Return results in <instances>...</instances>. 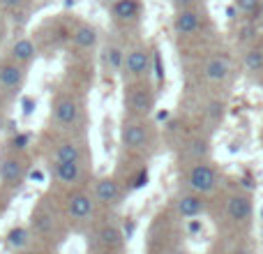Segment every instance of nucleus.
<instances>
[{
  "instance_id": "27",
  "label": "nucleus",
  "mask_w": 263,
  "mask_h": 254,
  "mask_svg": "<svg viewBox=\"0 0 263 254\" xmlns=\"http://www.w3.org/2000/svg\"><path fill=\"white\" fill-rule=\"evenodd\" d=\"M28 0H0V9H5V12H14L16 14L18 9L26 7Z\"/></svg>"
},
{
  "instance_id": "2",
  "label": "nucleus",
  "mask_w": 263,
  "mask_h": 254,
  "mask_svg": "<svg viewBox=\"0 0 263 254\" xmlns=\"http://www.w3.org/2000/svg\"><path fill=\"white\" fill-rule=\"evenodd\" d=\"M155 141V130L148 118H132L125 116L123 125H120V146L127 153L143 155L153 148Z\"/></svg>"
},
{
  "instance_id": "33",
  "label": "nucleus",
  "mask_w": 263,
  "mask_h": 254,
  "mask_svg": "<svg viewBox=\"0 0 263 254\" xmlns=\"http://www.w3.org/2000/svg\"><path fill=\"white\" fill-rule=\"evenodd\" d=\"M100 254H125V252H100Z\"/></svg>"
},
{
  "instance_id": "5",
  "label": "nucleus",
  "mask_w": 263,
  "mask_h": 254,
  "mask_svg": "<svg viewBox=\"0 0 263 254\" xmlns=\"http://www.w3.org/2000/svg\"><path fill=\"white\" fill-rule=\"evenodd\" d=\"M100 213V204L95 201V196L90 194V190H69L65 194V217L74 224H88L97 217Z\"/></svg>"
},
{
  "instance_id": "7",
  "label": "nucleus",
  "mask_w": 263,
  "mask_h": 254,
  "mask_svg": "<svg viewBox=\"0 0 263 254\" xmlns=\"http://www.w3.org/2000/svg\"><path fill=\"white\" fill-rule=\"evenodd\" d=\"M153 56L155 53L145 44H132L129 49H125L123 69H120V77L125 79V83L145 81L153 69Z\"/></svg>"
},
{
  "instance_id": "9",
  "label": "nucleus",
  "mask_w": 263,
  "mask_h": 254,
  "mask_svg": "<svg viewBox=\"0 0 263 254\" xmlns=\"http://www.w3.org/2000/svg\"><path fill=\"white\" fill-rule=\"evenodd\" d=\"M125 185L116 176H100L90 183V194L95 196L100 208H118L125 199Z\"/></svg>"
},
{
  "instance_id": "28",
  "label": "nucleus",
  "mask_w": 263,
  "mask_h": 254,
  "mask_svg": "<svg viewBox=\"0 0 263 254\" xmlns=\"http://www.w3.org/2000/svg\"><path fill=\"white\" fill-rule=\"evenodd\" d=\"M171 3H173V7L180 12V9H194L196 0H171Z\"/></svg>"
},
{
  "instance_id": "19",
  "label": "nucleus",
  "mask_w": 263,
  "mask_h": 254,
  "mask_svg": "<svg viewBox=\"0 0 263 254\" xmlns=\"http://www.w3.org/2000/svg\"><path fill=\"white\" fill-rule=\"evenodd\" d=\"M231 74V63L224 56H210L203 63V79L208 83H222Z\"/></svg>"
},
{
  "instance_id": "3",
  "label": "nucleus",
  "mask_w": 263,
  "mask_h": 254,
  "mask_svg": "<svg viewBox=\"0 0 263 254\" xmlns=\"http://www.w3.org/2000/svg\"><path fill=\"white\" fill-rule=\"evenodd\" d=\"M222 185V173L210 159H201V162H190L185 171V187L194 194L210 196L219 190Z\"/></svg>"
},
{
  "instance_id": "30",
  "label": "nucleus",
  "mask_w": 263,
  "mask_h": 254,
  "mask_svg": "<svg viewBox=\"0 0 263 254\" xmlns=\"http://www.w3.org/2000/svg\"><path fill=\"white\" fill-rule=\"evenodd\" d=\"M5 35H7V26H5L3 21H0V42L5 40Z\"/></svg>"
},
{
  "instance_id": "6",
  "label": "nucleus",
  "mask_w": 263,
  "mask_h": 254,
  "mask_svg": "<svg viewBox=\"0 0 263 254\" xmlns=\"http://www.w3.org/2000/svg\"><path fill=\"white\" fill-rule=\"evenodd\" d=\"M30 176V159L26 153L9 150L0 157V187L18 190Z\"/></svg>"
},
{
  "instance_id": "34",
  "label": "nucleus",
  "mask_w": 263,
  "mask_h": 254,
  "mask_svg": "<svg viewBox=\"0 0 263 254\" xmlns=\"http://www.w3.org/2000/svg\"><path fill=\"white\" fill-rule=\"evenodd\" d=\"M111 3H114V0H111Z\"/></svg>"
},
{
  "instance_id": "22",
  "label": "nucleus",
  "mask_w": 263,
  "mask_h": 254,
  "mask_svg": "<svg viewBox=\"0 0 263 254\" xmlns=\"http://www.w3.org/2000/svg\"><path fill=\"white\" fill-rule=\"evenodd\" d=\"M32 231L28 227H12L7 231V236H5V243H7L12 250H16V252H23V250H28V245H30V241H32Z\"/></svg>"
},
{
  "instance_id": "8",
  "label": "nucleus",
  "mask_w": 263,
  "mask_h": 254,
  "mask_svg": "<svg viewBox=\"0 0 263 254\" xmlns=\"http://www.w3.org/2000/svg\"><path fill=\"white\" fill-rule=\"evenodd\" d=\"M90 153L86 148V141L79 134H65L53 141L49 148V164L53 162H81L86 164Z\"/></svg>"
},
{
  "instance_id": "10",
  "label": "nucleus",
  "mask_w": 263,
  "mask_h": 254,
  "mask_svg": "<svg viewBox=\"0 0 263 254\" xmlns=\"http://www.w3.org/2000/svg\"><path fill=\"white\" fill-rule=\"evenodd\" d=\"M254 217V199L247 192H233L224 201V220L231 227H247Z\"/></svg>"
},
{
  "instance_id": "21",
  "label": "nucleus",
  "mask_w": 263,
  "mask_h": 254,
  "mask_svg": "<svg viewBox=\"0 0 263 254\" xmlns=\"http://www.w3.org/2000/svg\"><path fill=\"white\" fill-rule=\"evenodd\" d=\"M111 14H114L116 21H134L141 14V0H114L111 3Z\"/></svg>"
},
{
  "instance_id": "26",
  "label": "nucleus",
  "mask_w": 263,
  "mask_h": 254,
  "mask_svg": "<svg viewBox=\"0 0 263 254\" xmlns=\"http://www.w3.org/2000/svg\"><path fill=\"white\" fill-rule=\"evenodd\" d=\"M236 3H238V9H240L242 14H247V16H254V14L259 12L261 0H236Z\"/></svg>"
},
{
  "instance_id": "1",
  "label": "nucleus",
  "mask_w": 263,
  "mask_h": 254,
  "mask_svg": "<svg viewBox=\"0 0 263 254\" xmlns=\"http://www.w3.org/2000/svg\"><path fill=\"white\" fill-rule=\"evenodd\" d=\"M51 125L63 134H77L83 125V102L77 93L63 90L51 102Z\"/></svg>"
},
{
  "instance_id": "24",
  "label": "nucleus",
  "mask_w": 263,
  "mask_h": 254,
  "mask_svg": "<svg viewBox=\"0 0 263 254\" xmlns=\"http://www.w3.org/2000/svg\"><path fill=\"white\" fill-rule=\"evenodd\" d=\"M242 65H245L247 72L259 74L263 72V49H250L242 56Z\"/></svg>"
},
{
  "instance_id": "32",
  "label": "nucleus",
  "mask_w": 263,
  "mask_h": 254,
  "mask_svg": "<svg viewBox=\"0 0 263 254\" xmlns=\"http://www.w3.org/2000/svg\"><path fill=\"white\" fill-rule=\"evenodd\" d=\"M21 254H42V252L40 250H23Z\"/></svg>"
},
{
  "instance_id": "31",
  "label": "nucleus",
  "mask_w": 263,
  "mask_h": 254,
  "mask_svg": "<svg viewBox=\"0 0 263 254\" xmlns=\"http://www.w3.org/2000/svg\"><path fill=\"white\" fill-rule=\"evenodd\" d=\"M168 254H192V252H187V250H182V247H176V250H171Z\"/></svg>"
},
{
  "instance_id": "25",
  "label": "nucleus",
  "mask_w": 263,
  "mask_h": 254,
  "mask_svg": "<svg viewBox=\"0 0 263 254\" xmlns=\"http://www.w3.org/2000/svg\"><path fill=\"white\" fill-rule=\"evenodd\" d=\"M222 114H224L222 102H210L208 109H205V116H208L210 123H219V120H222Z\"/></svg>"
},
{
  "instance_id": "13",
  "label": "nucleus",
  "mask_w": 263,
  "mask_h": 254,
  "mask_svg": "<svg viewBox=\"0 0 263 254\" xmlns=\"http://www.w3.org/2000/svg\"><path fill=\"white\" fill-rule=\"evenodd\" d=\"M92 236H95L97 250H100V252H123L125 250V243H127L123 227H120L118 222H114V220L102 222L100 227L95 229V233H92Z\"/></svg>"
},
{
  "instance_id": "12",
  "label": "nucleus",
  "mask_w": 263,
  "mask_h": 254,
  "mask_svg": "<svg viewBox=\"0 0 263 254\" xmlns=\"http://www.w3.org/2000/svg\"><path fill=\"white\" fill-rule=\"evenodd\" d=\"M49 169H51L53 180L58 183L60 187H65V190H77V187H81L88 176L86 164H81V162H53V164H49Z\"/></svg>"
},
{
  "instance_id": "15",
  "label": "nucleus",
  "mask_w": 263,
  "mask_h": 254,
  "mask_svg": "<svg viewBox=\"0 0 263 254\" xmlns=\"http://www.w3.org/2000/svg\"><path fill=\"white\" fill-rule=\"evenodd\" d=\"M173 208H176L178 217H182V220H196V217H201V215L208 213V201H205V196L194 194V192L187 190V192H182V194L176 199Z\"/></svg>"
},
{
  "instance_id": "11",
  "label": "nucleus",
  "mask_w": 263,
  "mask_h": 254,
  "mask_svg": "<svg viewBox=\"0 0 263 254\" xmlns=\"http://www.w3.org/2000/svg\"><path fill=\"white\" fill-rule=\"evenodd\" d=\"M28 79V67L14 63L5 56L0 60V95L3 97H16L23 90Z\"/></svg>"
},
{
  "instance_id": "20",
  "label": "nucleus",
  "mask_w": 263,
  "mask_h": 254,
  "mask_svg": "<svg viewBox=\"0 0 263 254\" xmlns=\"http://www.w3.org/2000/svg\"><path fill=\"white\" fill-rule=\"evenodd\" d=\"M199 28H201V14L196 9H180V12H176L173 30L178 35H182V37L194 35V32H199Z\"/></svg>"
},
{
  "instance_id": "18",
  "label": "nucleus",
  "mask_w": 263,
  "mask_h": 254,
  "mask_svg": "<svg viewBox=\"0 0 263 254\" xmlns=\"http://www.w3.org/2000/svg\"><path fill=\"white\" fill-rule=\"evenodd\" d=\"M125 60V46L118 44L116 40H106L100 51V63L106 74H120Z\"/></svg>"
},
{
  "instance_id": "29",
  "label": "nucleus",
  "mask_w": 263,
  "mask_h": 254,
  "mask_svg": "<svg viewBox=\"0 0 263 254\" xmlns=\"http://www.w3.org/2000/svg\"><path fill=\"white\" fill-rule=\"evenodd\" d=\"M7 127V111L0 106V134H3V130Z\"/></svg>"
},
{
  "instance_id": "16",
  "label": "nucleus",
  "mask_w": 263,
  "mask_h": 254,
  "mask_svg": "<svg viewBox=\"0 0 263 254\" xmlns=\"http://www.w3.org/2000/svg\"><path fill=\"white\" fill-rule=\"evenodd\" d=\"M7 58L14 60V63L23 65V67H30L32 63L37 60V44L35 40H30V37H16V40L9 44L7 49Z\"/></svg>"
},
{
  "instance_id": "23",
  "label": "nucleus",
  "mask_w": 263,
  "mask_h": 254,
  "mask_svg": "<svg viewBox=\"0 0 263 254\" xmlns=\"http://www.w3.org/2000/svg\"><path fill=\"white\" fill-rule=\"evenodd\" d=\"M210 146L205 139H192L190 143L185 146V155L190 162H201V159H208Z\"/></svg>"
},
{
  "instance_id": "14",
  "label": "nucleus",
  "mask_w": 263,
  "mask_h": 254,
  "mask_svg": "<svg viewBox=\"0 0 263 254\" xmlns=\"http://www.w3.org/2000/svg\"><path fill=\"white\" fill-rule=\"evenodd\" d=\"M30 231L32 236L42 238V241H53L58 236V222L53 220V213H51L49 206H37L30 215Z\"/></svg>"
},
{
  "instance_id": "17",
  "label": "nucleus",
  "mask_w": 263,
  "mask_h": 254,
  "mask_svg": "<svg viewBox=\"0 0 263 254\" xmlns=\"http://www.w3.org/2000/svg\"><path fill=\"white\" fill-rule=\"evenodd\" d=\"M69 40H72V44L77 51H92L97 44H100V30L88 21H79L77 26L72 28Z\"/></svg>"
},
{
  "instance_id": "4",
  "label": "nucleus",
  "mask_w": 263,
  "mask_h": 254,
  "mask_svg": "<svg viewBox=\"0 0 263 254\" xmlns=\"http://www.w3.org/2000/svg\"><path fill=\"white\" fill-rule=\"evenodd\" d=\"M155 88L145 81H132L125 83V114L132 118H148L155 111Z\"/></svg>"
}]
</instances>
